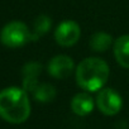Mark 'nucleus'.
<instances>
[{
  "mask_svg": "<svg viewBox=\"0 0 129 129\" xmlns=\"http://www.w3.org/2000/svg\"><path fill=\"white\" fill-rule=\"evenodd\" d=\"M81 37V28L75 20H63L54 30L56 43L61 47H71L79 42Z\"/></svg>",
  "mask_w": 129,
  "mask_h": 129,
  "instance_id": "nucleus-5",
  "label": "nucleus"
},
{
  "mask_svg": "<svg viewBox=\"0 0 129 129\" xmlns=\"http://www.w3.org/2000/svg\"><path fill=\"white\" fill-rule=\"evenodd\" d=\"M76 70L74 59L66 54H57L52 57L47 64L48 74L54 79H67L74 71Z\"/></svg>",
  "mask_w": 129,
  "mask_h": 129,
  "instance_id": "nucleus-6",
  "label": "nucleus"
},
{
  "mask_svg": "<svg viewBox=\"0 0 129 129\" xmlns=\"http://www.w3.org/2000/svg\"><path fill=\"white\" fill-rule=\"evenodd\" d=\"M32 94H33L34 100H37L38 103H51L56 99L57 90L52 84L43 82V84H39Z\"/></svg>",
  "mask_w": 129,
  "mask_h": 129,
  "instance_id": "nucleus-10",
  "label": "nucleus"
},
{
  "mask_svg": "<svg viewBox=\"0 0 129 129\" xmlns=\"http://www.w3.org/2000/svg\"><path fill=\"white\" fill-rule=\"evenodd\" d=\"M109 75V64L98 57H87L82 59L75 70L77 85L87 92L101 90L108 82Z\"/></svg>",
  "mask_w": 129,
  "mask_h": 129,
  "instance_id": "nucleus-2",
  "label": "nucleus"
},
{
  "mask_svg": "<svg viewBox=\"0 0 129 129\" xmlns=\"http://www.w3.org/2000/svg\"><path fill=\"white\" fill-rule=\"evenodd\" d=\"M43 66L39 62L32 61L25 63L22 69V75H23V81H22V87L27 92H33L36 87L39 85L38 82V76L42 74Z\"/></svg>",
  "mask_w": 129,
  "mask_h": 129,
  "instance_id": "nucleus-7",
  "label": "nucleus"
},
{
  "mask_svg": "<svg viewBox=\"0 0 129 129\" xmlns=\"http://www.w3.org/2000/svg\"><path fill=\"white\" fill-rule=\"evenodd\" d=\"M95 105V100L87 91L76 94L71 100V110L79 116H86L91 114Z\"/></svg>",
  "mask_w": 129,
  "mask_h": 129,
  "instance_id": "nucleus-8",
  "label": "nucleus"
},
{
  "mask_svg": "<svg viewBox=\"0 0 129 129\" xmlns=\"http://www.w3.org/2000/svg\"><path fill=\"white\" fill-rule=\"evenodd\" d=\"M52 22L48 15H38L33 22V32H32V41H37L39 37L44 36L51 29Z\"/></svg>",
  "mask_w": 129,
  "mask_h": 129,
  "instance_id": "nucleus-12",
  "label": "nucleus"
},
{
  "mask_svg": "<svg viewBox=\"0 0 129 129\" xmlns=\"http://www.w3.org/2000/svg\"><path fill=\"white\" fill-rule=\"evenodd\" d=\"M30 101L23 87L9 86L0 91V118L12 124H22L30 115Z\"/></svg>",
  "mask_w": 129,
  "mask_h": 129,
  "instance_id": "nucleus-1",
  "label": "nucleus"
},
{
  "mask_svg": "<svg viewBox=\"0 0 129 129\" xmlns=\"http://www.w3.org/2000/svg\"><path fill=\"white\" fill-rule=\"evenodd\" d=\"M113 43V37L105 32H96L90 38V47L95 52H105Z\"/></svg>",
  "mask_w": 129,
  "mask_h": 129,
  "instance_id": "nucleus-11",
  "label": "nucleus"
},
{
  "mask_svg": "<svg viewBox=\"0 0 129 129\" xmlns=\"http://www.w3.org/2000/svg\"><path fill=\"white\" fill-rule=\"evenodd\" d=\"M29 41H32V32L23 22H9L0 30V42L8 48L23 47Z\"/></svg>",
  "mask_w": 129,
  "mask_h": 129,
  "instance_id": "nucleus-3",
  "label": "nucleus"
},
{
  "mask_svg": "<svg viewBox=\"0 0 129 129\" xmlns=\"http://www.w3.org/2000/svg\"><path fill=\"white\" fill-rule=\"evenodd\" d=\"M114 57L123 69H129V34L120 36L114 42Z\"/></svg>",
  "mask_w": 129,
  "mask_h": 129,
  "instance_id": "nucleus-9",
  "label": "nucleus"
},
{
  "mask_svg": "<svg viewBox=\"0 0 129 129\" xmlns=\"http://www.w3.org/2000/svg\"><path fill=\"white\" fill-rule=\"evenodd\" d=\"M95 103L98 109L108 116L116 115L123 108V98L111 87H103L99 90Z\"/></svg>",
  "mask_w": 129,
  "mask_h": 129,
  "instance_id": "nucleus-4",
  "label": "nucleus"
}]
</instances>
